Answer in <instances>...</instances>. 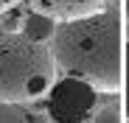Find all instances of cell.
<instances>
[{
  "mask_svg": "<svg viewBox=\"0 0 129 123\" xmlns=\"http://www.w3.org/2000/svg\"><path fill=\"white\" fill-rule=\"evenodd\" d=\"M95 90L84 81L68 76L56 78V84L48 92V112L56 123H84L95 106Z\"/></svg>",
  "mask_w": 129,
  "mask_h": 123,
  "instance_id": "3957f363",
  "label": "cell"
},
{
  "mask_svg": "<svg viewBox=\"0 0 129 123\" xmlns=\"http://www.w3.org/2000/svg\"><path fill=\"white\" fill-rule=\"evenodd\" d=\"M11 6H17V0H0V14H3V11H9Z\"/></svg>",
  "mask_w": 129,
  "mask_h": 123,
  "instance_id": "30bf717a",
  "label": "cell"
},
{
  "mask_svg": "<svg viewBox=\"0 0 129 123\" xmlns=\"http://www.w3.org/2000/svg\"><path fill=\"white\" fill-rule=\"evenodd\" d=\"M56 67L90 84L98 95H115L123 84V6L112 0L107 9L56 23L51 36Z\"/></svg>",
  "mask_w": 129,
  "mask_h": 123,
  "instance_id": "6da1fadb",
  "label": "cell"
},
{
  "mask_svg": "<svg viewBox=\"0 0 129 123\" xmlns=\"http://www.w3.org/2000/svg\"><path fill=\"white\" fill-rule=\"evenodd\" d=\"M121 90H123V115L129 117V45L123 48V84H121Z\"/></svg>",
  "mask_w": 129,
  "mask_h": 123,
  "instance_id": "ba28073f",
  "label": "cell"
},
{
  "mask_svg": "<svg viewBox=\"0 0 129 123\" xmlns=\"http://www.w3.org/2000/svg\"><path fill=\"white\" fill-rule=\"evenodd\" d=\"M0 123H51L28 104H0Z\"/></svg>",
  "mask_w": 129,
  "mask_h": 123,
  "instance_id": "8992f818",
  "label": "cell"
},
{
  "mask_svg": "<svg viewBox=\"0 0 129 123\" xmlns=\"http://www.w3.org/2000/svg\"><path fill=\"white\" fill-rule=\"evenodd\" d=\"M28 9L42 11L53 17L56 23H68V20H79V17H90L101 9H107L112 0H25Z\"/></svg>",
  "mask_w": 129,
  "mask_h": 123,
  "instance_id": "277c9868",
  "label": "cell"
},
{
  "mask_svg": "<svg viewBox=\"0 0 129 123\" xmlns=\"http://www.w3.org/2000/svg\"><path fill=\"white\" fill-rule=\"evenodd\" d=\"M20 25H23V14L14 11V6H11L6 20H3V31H20Z\"/></svg>",
  "mask_w": 129,
  "mask_h": 123,
  "instance_id": "9c48e42d",
  "label": "cell"
},
{
  "mask_svg": "<svg viewBox=\"0 0 129 123\" xmlns=\"http://www.w3.org/2000/svg\"><path fill=\"white\" fill-rule=\"evenodd\" d=\"M20 31H23L28 39H37V42H51V36L56 31V20L42 14V11H28L23 14V25H20Z\"/></svg>",
  "mask_w": 129,
  "mask_h": 123,
  "instance_id": "5b68a950",
  "label": "cell"
},
{
  "mask_svg": "<svg viewBox=\"0 0 129 123\" xmlns=\"http://www.w3.org/2000/svg\"><path fill=\"white\" fill-rule=\"evenodd\" d=\"M56 59L48 42L23 31H0V104H34L56 84Z\"/></svg>",
  "mask_w": 129,
  "mask_h": 123,
  "instance_id": "7a4b0ae2",
  "label": "cell"
},
{
  "mask_svg": "<svg viewBox=\"0 0 129 123\" xmlns=\"http://www.w3.org/2000/svg\"><path fill=\"white\" fill-rule=\"evenodd\" d=\"M90 123H123V104H115V101H110V104H104L93 112V120Z\"/></svg>",
  "mask_w": 129,
  "mask_h": 123,
  "instance_id": "52a82bcc",
  "label": "cell"
}]
</instances>
